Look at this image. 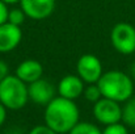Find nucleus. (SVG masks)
I'll return each instance as SVG.
<instances>
[{
	"label": "nucleus",
	"mask_w": 135,
	"mask_h": 134,
	"mask_svg": "<svg viewBox=\"0 0 135 134\" xmlns=\"http://www.w3.org/2000/svg\"><path fill=\"white\" fill-rule=\"evenodd\" d=\"M45 125L58 134H68L80 121V112L74 100L55 96L45 107Z\"/></svg>",
	"instance_id": "f257e3e1"
},
{
	"label": "nucleus",
	"mask_w": 135,
	"mask_h": 134,
	"mask_svg": "<svg viewBox=\"0 0 135 134\" xmlns=\"http://www.w3.org/2000/svg\"><path fill=\"white\" fill-rule=\"evenodd\" d=\"M97 86L102 97L114 100L117 103H125L134 96L133 78L119 70H110L102 74Z\"/></svg>",
	"instance_id": "f03ea898"
},
{
	"label": "nucleus",
	"mask_w": 135,
	"mask_h": 134,
	"mask_svg": "<svg viewBox=\"0 0 135 134\" xmlns=\"http://www.w3.org/2000/svg\"><path fill=\"white\" fill-rule=\"evenodd\" d=\"M28 101V84L18 79L16 75H8L0 83V103L7 109H22Z\"/></svg>",
	"instance_id": "7ed1b4c3"
},
{
	"label": "nucleus",
	"mask_w": 135,
	"mask_h": 134,
	"mask_svg": "<svg viewBox=\"0 0 135 134\" xmlns=\"http://www.w3.org/2000/svg\"><path fill=\"white\" fill-rule=\"evenodd\" d=\"M110 42L122 55L135 54V28L129 22H118L110 32Z\"/></svg>",
	"instance_id": "20e7f679"
},
{
	"label": "nucleus",
	"mask_w": 135,
	"mask_h": 134,
	"mask_svg": "<svg viewBox=\"0 0 135 134\" xmlns=\"http://www.w3.org/2000/svg\"><path fill=\"white\" fill-rule=\"evenodd\" d=\"M93 116L102 125H112L122 121V107L121 103H117L110 99L101 97L97 103L93 104Z\"/></svg>",
	"instance_id": "39448f33"
},
{
	"label": "nucleus",
	"mask_w": 135,
	"mask_h": 134,
	"mask_svg": "<svg viewBox=\"0 0 135 134\" xmlns=\"http://www.w3.org/2000/svg\"><path fill=\"white\" fill-rule=\"evenodd\" d=\"M76 71L81 80L87 84H96L104 74L101 61L93 54H84L79 58Z\"/></svg>",
	"instance_id": "423d86ee"
},
{
	"label": "nucleus",
	"mask_w": 135,
	"mask_h": 134,
	"mask_svg": "<svg viewBox=\"0 0 135 134\" xmlns=\"http://www.w3.org/2000/svg\"><path fill=\"white\" fill-rule=\"evenodd\" d=\"M56 89L50 80L41 78L30 84H28V95L29 100L37 105H47L55 97Z\"/></svg>",
	"instance_id": "0eeeda50"
},
{
	"label": "nucleus",
	"mask_w": 135,
	"mask_h": 134,
	"mask_svg": "<svg viewBox=\"0 0 135 134\" xmlns=\"http://www.w3.org/2000/svg\"><path fill=\"white\" fill-rule=\"evenodd\" d=\"M21 9L26 17L33 20H44L55 9V0H21Z\"/></svg>",
	"instance_id": "6e6552de"
},
{
	"label": "nucleus",
	"mask_w": 135,
	"mask_h": 134,
	"mask_svg": "<svg viewBox=\"0 0 135 134\" xmlns=\"http://www.w3.org/2000/svg\"><path fill=\"white\" fill-rule=\"evenodd\" d=\"M84 89H85V83L81 80L79 75H66L59 80L56 92L58 96L75 101L84 93Z\"/></svg>",
	"instance_id": "1a4fd4ad"
},
{
	"label": "nucleus",
	"mask_w": 135,
	"mask_h": 134,
	"mask_svg": "<svg viewBox=\"0 0 135 134\" xmlns=\"http://www.w3.org/2000/svg\"><path fill=\"white\" fill-rule=\"evenodd\" d=\"M22 40L20 26L5 22L0 25V53H9L15 50Z\"/></svg>",
	"instance_id": "9d476101"
},
{
	"label": "nucleus",
	"mask_w": 135,
	"mask_h": 134,
	"mask_svg": "<svg viewBox=\"0 0 135 134\" xmlns=\"http://www.w3.org/2000/svg\"><path fill=\"white\" fill-rule=\"evenodd\" d=\"M15 75L18 79H21L24 83L30 84L42 78L44 66L41 64V62H38L36 59H25L16 67Z\"/></svg>",
	"instance_id": "9b49d317"
},
{
	"label": "nucleus",
	"mask_w": 135,
	"mask_h": 134,
	"mask_svg": "<svg viewBox=\"0 0 135 134\" xmlns=\"http://www.w3.org/2000/svg\"><path fill=\"white\" fill-rule=\"evenodd\" d=\"M122 122L126 126L135 128V96L123 103L122 107Z\"/></svg>",
	"instance_id": "f8f14e48"
},
{
	"label": "nucleus",
	"mask_w": 135,
	"mask_h": 134,
	"mask_svg": "<svg viewBox=\"0 0 135 134\" xmlns=\"http://www.w3.org/2000/svg\"><path fill=\"white\" fill-rule=\"evenodd\" d=\"M68 134H102V130L98 129L92 122H78Z\"/></svg>",
	"instance_id": "ddd939ff"
},
{
	"label": "nucleus",
	"mask_w": 135,
	"mask_h": 134,
	"mask_svg": "<svg viewBox=\"0 0 135 134\" xmlns=\"http://www.w3.org/2000/svg\"><path fill=\"white\" fill-rule=\"evenodd\" d=\"M25 19H26V15L21 8H13V9H9V12H8V21L7 22L16 25V26H21L25 22Z\"/></svg>",
	"instance_id": "4468645a"
},
{
	"label": "nucleus",
	"mask_w": 135,
	"mask_h": 134,
	"mask_svg": "<svg viewBox=\"0 0 135 134\" xmlns=\"http://www.w3.org/2000/svg\"><path fill=\"white\" fill-rule=\"evenodd\" d=\"M84 97L89 101V103H97L101 97H102V95H101V91L98 88V86H97V83L96 84H88V86H85V89H84Z\"/></svg>",
	"instance_id": "2eb2a0df"
},
{
	"label": "nucleus",
	"mask_w": 135,
	"mask_h": 134,
	"mask_svg": "<svg viewBox=\"0 0 135 134\" xmlns=\"http://www.w3.org/2000/svg\"><path fill=\"white\" fill-rule=\"evenodd\" d=\"M102 134H129V130H127V126L121 121L112 125H106L105 129L102 130Z\"/></svg>",
	"instance_id": "dca6fc26"
},
{
	"label": "nucleus",
	"mask_w": 135,
	"mask_h": 134,
	"mask_svg": "<svg viewBox=\"0 0 135 134\" xmlns=\"http://www.w3.org/2000/svg\"><path fill=\"white\" fill-rule=\"evenodd\" d=\"M28 134H58L55 133L52 129H50L47 125H37L32 130H29Z\"/></svg>",
	"instance_id": "f3484780"
},
{
	"label": "nucleus",
	"mask_w": 135,
	"mask_h": 134,
	"mask_svg": "<svg viewBox=\"0 0 135 134\" xmlns=\"http://www.w3.org/2000/svg\"><path fill=\"white\" fill-rule=\"evenodd\" d=\"M8 12H9L8 5L0 0V25H3L8 21Z\"/></svg>",
	"instance_id": "a211bd4d"
},
{
	"label": "nucleus",
	"mask_w": 135,
	"mask_h": 134,
	"mask_svg": "<svg viewBox=\"0 0 135 134\" xmlns=\"http://www.w3.org/2000/svg\"><path fill=\"white\" fill-rule=\"evenodd\" d=\"M8 75H9V67H8V64H7L4 61L0 59V83H1Z\"/></svg>",
	"instance_id": "6ab92c4d"
},
{
	"label": "nucleus",
	"mask_w": 135,
	"mask_h": 134,
	"mask_svg": "<svg viewBox=\"0 0 135 134\" xmlns=\"http://www.w3.org/2000/svg\"><path fill=\"white\" fill-rule=\"evenodd\" d=\"M5 120H7V108L0 103V126L5 122Z\"/></svg>",
	"instance_id": "aec40b11"
},
{
	"label": "nucleus",
	"mask_w": 135,
	"mask_h": 134,
	"mask_svg": "<svg viewBox=\"0 0 135 134\" xmlns=\"http://www.w3.org/2000/svg\"><path fill=\"white\" fill-rule=\"evenodd\" d=\"M4 134H24V133H22V130L18 129V128H12V129L7 130Z\"/></svg>",
	"instance_id": "412c9836"
},
{
	"label": "nucleus",
	"mask_w": 135,
	"mask_h": 134,
	"mask_svg": "<svg viewBox=\"0 0 135 134\" xmlns=\"http://www.w3.org/2000/svg\"><path fill=\"white\" fill-rule=\"evenodd\" d=\"M3 3H5L7 5H13V4H17V3H20L21 0H1Z\"/></svg>",
	"instance_id": "4be33fe9"
},
{
	"label": "nucleus",
	"mask_w": 135,
	"mask_h": 134,
	"mask_svg": "<svg viewBox=\"0 0 135 134\" xmlns=\"http://www.w3.org/2000/svg\"><path fill=\"white\" fill-rule=\"evenodd\" d=\"M130 76L135 79V62L131 64V67H130Z\"/></svg>",
	"instance_id": "5701e85b"
}]
</instances>
